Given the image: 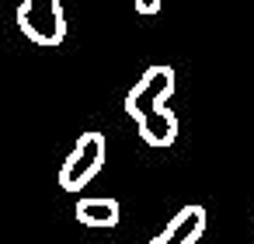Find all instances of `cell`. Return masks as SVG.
<instances>
[{"mask_svg":"<svg viewBox=\"0 0 254 244\" xmlns=\"http://www.w3.org/2000/svg\"><path fill=\"white\" fill-rule=\"evenodd\" d=\"M105 157H108V143H105V136L101 133H80V140L73 143V150H70V157L63 161V167H60V185L66 188V192H84L94 178H98V171L105 167Z\"/></svg>","mask_w":254,"mask_h":244,"instance_id":"obj_1","label":"cell"},{"mask_svg":"<svg viewBox=\"0 0 254 244\" xmlns=\"http://www.w3.org/2000/svg\"><path fill=\"white\" fill-rule=\"evenodd\" d=\"M18 28L35 46H60L66 39V14L60 0H25L18 7Z\"/></svg>","mask_w":254,"mask_h":244,"instance_id":"obj_2","label":"cell"},{"mask_svg":"<svg viewBox=\"0 0 254 244\" xmlns=\"http://www.w3.org/2000/svg\"><path fill=\"white\" fill-rule=\"evenodd\" d=\"M174 94V70L171 67H146V74L132 84V91L126 94V115H132L136 122L146 119L157 108H167V98Z\"/></svg>","mask_w":254,"mask_h":244,"instance_id":"obj_3","label":"cell"},{"mask_svg":"<svg viewBox=\"0 0 254 244\" xmlns=\"http://www.w3.org/2000/svg\"><path fill=\"white\" fill-rule=\"evenodd\" d=\"M205 209L202 206H185L150 244H195L202 234H205Z\"/></svg>","mask_w":254,"mask_h":244,"instance_id":"obj_4","label":"cell"},{"mask_svg":"<svg viewBox=\"0 0 254 244\" xmlns=\"http://www.w3.org/2000/svg\"><path fill=\"white\" fill-rule=\"evenodd\" d=\"M136 129H139V140L143 143H150V147H171L178 140V129L181 126H178V115L171 108H157L146 119H139Z\"/></svg>","mask_w":254,"mask_h":244,"instance_id":"obj_5","label":"cell"},{"mask_svg":"<svg viewBox=\"0 0 254 244\" xmlns=\"http://www.w3.org/2000/svg\"><path fill=\"white\" fill-rule=\"evenodd\" d=\"M73 213H77V220H80L84 227L112 230V227L119 223V213H122V209H119V202H115L112 195H108V199H105V195H87V199L77 202Z\"/></svg>","mask_w":254,"mask_h":244,"instance_id":"obj_6","label":"cell"},{"mask_svg":"<svg viewBox=\"0 0 254 244\" xmlns=\"http://www.w3.org/2000/svg\"><path fill=\"white\" fill-rule=\"evenodd\" d=\"M136 11L139 14H157L160 11V0H136Z\"/></svg>","mask_w":254,"mask_h":244,"instance_id":"obj_7","label":"cell"}]
</instances>
